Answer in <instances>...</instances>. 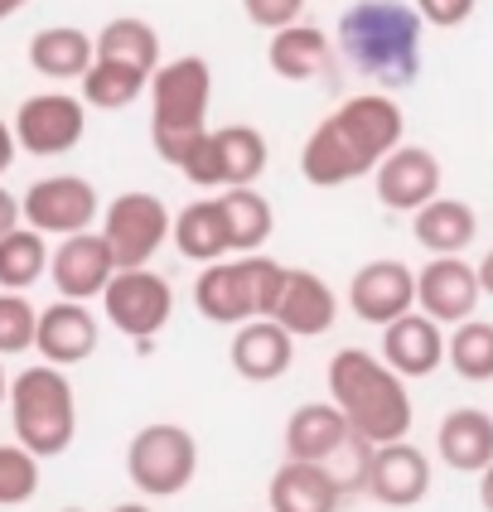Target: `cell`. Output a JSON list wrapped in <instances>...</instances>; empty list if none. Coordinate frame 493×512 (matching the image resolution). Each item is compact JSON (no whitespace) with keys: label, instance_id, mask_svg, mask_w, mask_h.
I'll list each match as a JSON object with an SVG mask.
<instances>
[{"label":"cell","instance_id":"52a82bcc","mask_svg":"<svg viewBox=\"0 0 493 512\" xmlns=\"http://www.w3.org/2000/svg\"><path fill=\"white\" fill-rule=\"evenodd\" d=\"M199 474V440L184 426L155 421L141 426L126 445V479L136 484V493L145 498H174L194 484Z\"/></svg>","mask_w":493,"mask_h":512},{"label":"cell","instance_id":"ffe728a7","mask_svg":"<svg viewBox=\"0 0 493 512\" xmlns=\"http://www.w3.org/2000/svg\"><path fill=\"white\" fill-rule=\"evenodd\" d=\"M271 319L286 324L295 339H319V334H329L334 319H339V295L329 290V281H324L319 271H290Z\"/></svg>","mask_w":493,"mask_h":512},{"label":"cell","instance_id":"9a60e30c","mask_svg":"<svg viewBox=\"0 0 493 512\" xmlns=\"http://www.w3.org/2000/svg\"><path fill=\"white\" fill-rule=\"evenodd\" d=\"M97 314L83 300H58L49 310H39V329H34V353L54 368H78L97 353Z\"/></svg>","mask_w":493,"mask_h":512},{"label":"cell","instance_id":"ab89813d","mask_svg":"<svg viewBox=\"0 0 493 512\" xmlns=\"http://www.w3.org/2000/svg\"><path fill=\"white\" fill-rule=\"evenodd\" d=\"M15 150H20V145H15V131H10V126L0 121V174L15 165Z\"/></svg>","mask_w":493,"mask_h":512},{"label":"cell","instance_id":"ee69618b","mask_svg":"<svg viewBox=\"0 0 493 512\" xmlns=\"http://www.w3.org/2000/svg\"><path fill=\"white\" fill-rule=\"evenodd\" d=\"M112 512H155V508H150V503H116Z\"/></svg>","mask_w":493,"mask_h":512},{"label":"cell","instance_id":"7bdbcfd3","mask_svg":"<svg viewBox=\"0 0 493 512\" xmlns=\"http://www.w3.org/2000/svg\"><path fill=\"white\" fill-rule=\"evenodd\" d=\"M29 0H0V20H10V15H20Z\"/></svg>","mask_w":493,"mask_h":512},{"label":"cell","instance_id":"e575fe53","mask_svg":"<svg viewBox=\"0 0 493 512\" xmlns=\"http://www.w3.org/2000/svg\"><path fill=\"white\" fill-rule=\"evenodd\" d=\"M39 329V310L29 305L25 290H0V358L29 353Z\"/></svg>","mask_w":493,"mask_h":512},{"label":"cell","instance_id":"4dcf8cb0","mask_svg":"<svg viewBox=\"0 0 493 512\" xmlns=\"http://www.w3.org/2000/svg\"><path fill=\"white\" fill-rule=\"evenodd\" d=\"M49 242L44 232L15 228L0 237V290H34L49 276Z\"/></svg>","mask_w":493,"mask_h":512},{"label":"cell","instance_id":"d590c367","mask_svg":"<svg viewBox=\"0 0 493 512\" xmlns=\"http://www.w3.org/2000/svg\"><path fill=\"white\" fill-rule=\"evenodd\" d=\"M373 455H377V445L368 440V435H358V430H353L344 445H339L334 455L324 459V469L334 474V484H339V493H344V498H348V493H363V488H368V474H373Z\"/></svg>","mask_w":493,"mask_h":512},{"label":"cell","instance_id":"2e32d148","mask_svg":"<svg viewBox=\"0 0 493 512\" xmlns=\"http://www.w3.org/2000/svg\"><path fill=\"white\" fill-rule=\"evenodd\" d=\"M440 194V160L426 145H397L377 165V203L392 213H416Z\"/></svg>","mask_w":493,"mask_h":512},{"label":"cell","instance_id":"f6af8a7d","mask_svg":"<svg viewBox=\"0 0 493 512\" xmlns=\"http://www.w3.org/2000/svg\"><path fill=\"white\" fill-rule=\"evenodd\" d=\"M10 401V377H5V363H0V406Z\"/></svg>","mask_w":493,"mask_h":512},{"label":"cell","instance_id":"4316f807","mask_svg":"<svg viewBox=\"0 0 493 512\" xmlns=\"http://www.w3.org/2000/svg\"><path fill=\"white\" fill-rule=\"evenodd\" d=\"M411 218H416V242L431 256H464V247H469L474 232H479V218H474L469 203L440 199V194H435L426 208H416Z\"/></svg>","mask_w":493,"mask_h":512},{"label":"cell","instance_id":"ba28073f","mask_svg":"<svg viewBox=\"0 0 493 512\" xmlns=\"http://www.w3.org/2000/svg\"><path fill=\"white\" fill-rule=\"evenodd\" d=\"M102 310H107V324H112L116 334H126V339L145 343L155 339L165 324H170L174 314V285L160 276V271H116L107 290H102Z\"/></svg>","mask_w":493,"mask_h":512},{"label":"cell","instance_id":"5bb4252c","mask_svg":"<svg viewBox=\"0 0 493 512\" xmlns=\"http://www.w3.org/2000/svg\"><path fill=\"white\" fill-rule=\"evenodd\" d=\"M116 276V256L107 247V237L102 232H73V237H63L49 256V281H54L58 300H97L107 281Z\"/></svg>","mask_w":493,"mask_h":512},{"label":"cell","instance_id":"f546056e","mask_svg":"<svg viewBox=\"0 0 493 512\" xmlns=\"http://www.w3.org/2000/svg\"><path fill=\"white\" fill-rule=\"evenodd\" d=\"M218 141V160H223V189H242V184H257L266 165H271V150H266V136L257 126H223L213 131Z\"/></svg>","mask_w":493,"mask_h":512},{"label":"cell","instance_id":"74e56055","mask_svg":"<svg viewBox=\"0 0 493 512\" xmlns=\"http://www.w3.org/2000/svg\"><path fill=\"white\" fill-rule=\"evenodd\" d=\"M479 0H416V15L435 29H460L469 15H474Z\"/></svg>","mask_w":493,"mask_h":512},{"label":"cell","instance_id":"f1b7e54d","mask_svg":"<svg viewBox=\"0 0 493 512\" xmlns=\"http://www.w3.org/2000/svg\"><path fill=\"white\" fill-rule=\"evenodd\" d=\"M92 44H97V58L141 68L145 78H155V68L165 63V58H160V34H155V25H145L136 15H116V20H107Z\"/></svg>","mask_w":493,"mask_h":512},{"label":"cell","instance_id":"7c38bea8","mask_svg":"<svg viewBox=\"0 0 493 512\" xmlns=\"http://www.w3.org/2000/svg\"><path fill=\"white\" fill-rule=\"evenodd\" d=\"M484 300V285H479V266H469L464 256H431L421 271H416V305L421 314H431L435 324H464L474 319Z\"/></svg>","mask_w":493,"mask_h":512},{"label":"cell","instance_id":"30bf717a","mask_svg":"<svg viewBox=\"0 0 493 512\" xmlns=\"http://www.w3.org/2000/svg\"><path fill=\"white\" fill-rule=\"evenodd\" d=\"M174 228V213L165 208V199L155 194H116L107 203V218H102V237L116 256V271H136L150 266V256L165 247V237Z\"/></svg>","mask_w":493,"mask_h":512},{"label":"cell","instance_id":"cb8c5ba5","mask_svg":"<svg viewBox=\"0 0 493 512\" xmlns=\"http://www.w3.org/2000/svg\"><path fill=\"white\" fill-rule=\"evenodd\" d=\"M266 503H271V512H339L344 493H339L334 474H329L324 464H300V459H290V464L276 469Z\"/></svg>","mask_w":493,"mask_h":512},{"label":"cell","instance_id":"e0dca14e","mask_svg":"<svg viewBox=\"0 0 493 512\" xmlns=\"http://www.w3.org/2000/svg\"><path fill=\"white\" fill-rule=\"evenodd\" d=\"M382 363L397 377H431L445 363V324H435L431 314L406 310L382 329Z\"/></svg>","mask_w":493,"mask_h":512},{"label":"cell","instance_id":"83f0119b","mask_svg":"<svg viewBox=\"0 0 493 512\" xmlns=\"http://www.w3.org/2000/svg\"><path fill=\"white\" fill-rule=\"evenodd\" d=\"M218 208H223L228 242H232V252L237 256L261 252V247H266V237L276 232V213H271L266 194H257L252 184H242V189H223V194H218Z\"/></svg>","mask_w":493,"mask_h":512},{"label":"cell","instance_id":"603a6c76","mask_svg":"<svg viewBox=\"0 0 493 512\" xmlns=\"http://www.w3.org/2000/svg\"><path fill=\"white\" fill-rule=\"evenodd\" d=\"M348 435H353V426L334 401H305L286 421V455L300 464H324Z\"/></svg>","mask_w":493,"mask_h":512},{"label":"cell","instance_id":"6da1fadb","mask_svg":"<svg viewBox=\"0 0 493 512\" xmlns=\"http://www.w3.org/2000/svg\"><path fill=\"white\" fill-rule=\"evenodd\" d=\"M406 116L387 92H358L334 116H324L300 150V174L315 189H339L373 174L402 145Z\"/></svg>","mask_w":493,"mask_h":512},{"label":"cell","instance_id":"44dd1931","mask_svg":"<svg viewBox=\"0 0 493 512\" xmlns=\"http://www.w3.org/2000/svg\"><path fill=\"white\" fill-rule=\"evenodd\" d=\"M435 455L455 474H484L493 464V416L479 406H455L435 430Z\"/></svg>","mask_w":493,"mask_h":512},{"label":"cell","instance_id":"7402d4cb","mask_svg":"<svg viewBox=\"0 0 493 512\" xmlns=\"http://www.w3.org/2000/svg\"><path fill=\"white\" fill-rule=\"evenodd\" d=\"M266 63H271V73L286 78V83H315V78H324V73L334 68V39L319 25H305V20H300V25H286L271 34Z\"/></svg>","mask_w":493,"mask_h":512},{"label":"cell","instance_id":"5b68a950","mask_svg":"<svg viewBox=\"0 0 493 512\" xmlns=\"http://www.w3.org/2000/svg\"><path fill=\"white\" fill-rule=\"evenodd\" d=\"M290 266H281L276 256L247 252L232 261H208L194 281V310L208 324H247V319H266L276 314V300L286 290Z\"/></svg>","mask_w":493,"mask_h":512},{"label":"cell","instance_id":"f35d334b","mask_svg":"<svg viewBox=\"0 0 493 512\" xmlns=\"http://www.w3.org/2000/svg\"><path fill=\"white\" fill-rule=\"evenodd\" d=\"M20 223H25V213H20V199H15L10 189H0V237H5V232H15Z\"/></svg>","mask_w":493,"mask_h":512},{"label":"cell","instance_id":"8d00e7d4","mask_svg":"<svg viewBox=\"0 0 493 512\" xmlns=\"http://www.w3.org/2000/svg\"><path fill=\"white\" fill-rule=\"evenodd\" d=\"M242 10H247V20L257 29H286V25H300V15H305V0H242Z\"/></svg>","mask_w":493,"mask_h":512},{"label":"cell","instance_id":"d6986e66","mask_svg":"<svg viewBox=\"0 0 493 512\" xmlns=\"http://www.w3.org/2000/svg\"><path fill=\"white\" fill-rule=\"evenodd\" d=\"M228 353H232L237 377H247V382H276L295 363V334H290L286 324H276L271 314L266 319H247V324H237Z\"/></svg>","mask_w":493,"mask_h":512},{"label":"cell","instance_id":"277c9868","mask_svg":"<svg viewBox=\"0 0 493 512\" xmlns=\"http://www.w3.org/2000/svg\"><path fill=\"white\" fill-rule=\"evenodd\" d=\"M208 102H213L208 58L184 54L155 68V78H150V141L170 170H179L189 160V150L208 136Z\"/></svg>","mask_w":493,"mask_h":512},{"label":"cell","instance_id":"7a4b0ae2","mask_svg":"<svg viewBox=\"0 0 493 512\" xmlns=\"http://www.w3.org/2000/svg\"><path fill=\"white\" fill-rule=\"evenodd\" d=\"M421 34L426 20L406 0H358L339 20V54L353 73L373 78L377 92L421 78Z\"/></svg>","mask_w":493,"mask_h":512},{"label":"cell","instance_id":"9c48e42d","mask_svg":"<svg viewBox=\"0 0 493 512\" xmlns=\"http://www.w3.org/2000/svg\"><path fill=\"white\" fill-rule=\"evenodd\" d=\"M10 131H15V145L25 155H39V160L68 155L87 136V102L73 92H34L15 107Z\"/></svg>","mask_w":493,"mask_h":512},{"label":"cell","instance_id":"d6a6232c","mask_svg":"<svg viewBox=\"0 0 493 512\" xmlns=\"http://www.w3.org/2000/svg\"><path fill=\"white\" fill-rule=\"evenodd\" d=\"M445 363L464 382H493V324L489 319H464L445 339Z\"/></svg>","mask_w":493,"mask_h":512},{"label":"cell","instance_id":"60d3db41","mask_svg":"<svg viewBox=\"0 0 493 512\" xmlns=\"http://www.w3.org/2000/svg\"><path fill=\"white\" fill-rule=\"evenodd\" d=\"M479 503H484V512H493V464L479 474Z\"/></svg>","mask_w":493,"mask_h":512},{"label":"cell","instance_id":"1f68e13d","mask_svg":"<svg viewBox=\"0 0 493 512\" xmlns=\"http://www.w3.org/2000/svg\"><path fill=\"white\" fill-rule=\"evenodd\" d=\"M78 83H83L87 107H97V112H126L150 87V78H145L141 68H126V63H112V58H92V68H87Z\"/></svg>","mask_w":493,"mask_h":512},{"label":"cell","instance_id":"3957f363","mask_svg":"<svg viewBox=\"0 0 493 512\" xmlns=\"http://www.w3.org/2000/svg\"><path fill=\"white\" fill-rule=\"evenodd\" d=\"M324 377H329V401L344 411L358 435H368L373 445L406 440L416 416L411 392H406V377H397L382 358H373L368 348H339Z\"/></svg>","mask_w":493,"mask_h":512},{"label":"cell","instance_id":"8992f818","mask_svg":"<svg viewBox=\"0 0 493 512\" xmlns=\"http://www.w3.org/2000/svg\"><path fill=\"white\" fill-rule=\"evenodd\" d=\"M10 426L29 455L54 459L78 435V397L68 372L54 363H34L10 382Z\"/></svg>","mask_w":493,"mask_h":512},{"label":"cell","instance_id":"836d02e7","mask_svg":"<svg viewBox=\"0 0 493 512\" xmlns=\"http://www.w3.org/2000/svg\"><path fill=\"white\" fill-rule=\"evenodd\" d=\"M39 493V455L25 445H0V508H20Z\"/></svg>","mask_w":493,"mask_h":512},{"label":"cell","instance_id":"4fadbf2b","mask_svg":"<svg viewBox=\"0 0 493 512\" xmlns=\"http://www.w3.org/2000/svg\"><path fill=\"white\" fill-rule=\"evenodd\" d=\"M411 305H416V271L406 261H397V256H382V261L358 266L353 281H348V310L358 314L363 324L387 329Z\"/></svg>","mask_w":493,"mask_h":512},{"label":"cell","instance_id":"d4e9b609","mask_svg":"<svg viewBox=\"0 0 493 512\" xmlns=\"http://www.w3.org/2000/svg\"><path fill=\"white\" fill-rule=\"evenodd\" d=\"M92 58H97V44L78 25H49L29 39V68L39 78H54V83L83 78L92 68Z\"/></svg>","mask_w":493,"mask_h":512},{"label":"cell","instance_id":"484cf974","mask_svg":"<svg viewBox=\"0 0 493 512\" xmlns=\"http://www.w3.org/2000/svg\"><path fill=\"white\" fill-rule=\"evenodd\" d=\"M170 242L179 247L184 261H223L232 252L228 242V223H223V208L218 199H199V203H184L179 213H174V228H170Z\"/></svg>","mask_w":493,"mask_h":512},{"label":"cell","instance_id":"bcb514c9","mask_svg":"<svg viewBox=\"0 0 493 512\" xmlns=\"http://www.w3.org/2000/svg\"><path fill=\"white\" fill-rule=\"evenodd\" d=\"M58 512H87V508H58Z\"/></svg>","mask_w":493,"mask_h":512},{"label":"cell","instance_id":"b9f144b4","mask_svg":"<svg viewBox=\"0 0 493 512\" xmlns=\"http://www.w3.org/2000/svg\"><path fill=\"white\" fill-rule=\"evenodd\" d=\"M479 285H484V295H493V252L479 261Z\"/></svg>","mask_w":493,"mask_h":512},{"label":"cell","instance_id":"ac0fdd59","mask_svg":"<svg viewBox=\"0 0 493 512\" xmlns=\"http://www.w3.org/2000/svg\"><path fill=\"white\" fill-rule=\"evenodd\" d=\"M431 459L421 455L411 440H392V445H377L373 455V474H368V493L387 508H416L426 493H431Z\"/></svg>","mask_w":493,"mask_h":512},{"label":"cell","instance_id":"8fae6325","mask_svg":"<svg viewBox=\"0 0 493 512\" xmlns=\"http://www.w3.org/2000/svg\"><path fill=\"white\" fill-rule=\"evenodd\" d=\"M20 213L34 232H54V237H73L87 232L102 213V199L92 189V179L83 174H49V179H34L20 199Z\"/></svg>","mask_w":493,"mask_h":512}]
</instances>
